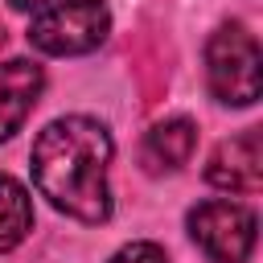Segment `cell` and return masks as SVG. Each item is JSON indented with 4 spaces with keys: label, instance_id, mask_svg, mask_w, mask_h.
I'll list each match as a JSON object with an SVG mask.
<instances>
[{
    "label": "cell",
    "instance_id": "cell-1",
    "mask_svg": "<svg viewBox=\"0 0 263 263\" xmlns=\"http://www.w3.org/2000/svg\"><path fill=\"white\" fill-rule=\"evenodd\" d=\"M111 156H115V144L99 119H86V115L53 119L33 140V185L41 197H49L53 210L78 222H107Z\"/></svg>",
    "mask_w": 263,
    "mask_h": 263
},
{
    "label": "cell",
    "instance_id": "cell-2",
    "mask_svg": "<svg viewBox=\"0 0 263 263\" xmlns=\"http://www.w3.org/2000/svg\"><path fill=\"white\" fill-rule=\"evenodd\" d=\"M259 41L247 25H222L205 45V82L210 95L226 107H251L259 99Z\"/></svg>",
    "mask_w": 263,
    "mask_h": 263
},
{
    "label": "cell",
    "instance_id": "cell-3",
    "mask_svg": "<svg viewBox=\"0 0 263 263\" xmlns=\"http://www.w3.org/2000/svg\"><path fill=\"white\" fill-rule=\"evenodd\" d=\"M107 33H111V12L103 0H49L45 8H37L29 25V45L53 58H70L99 49Z\"/></svg>",
    "mask_w": 263,
    "mask_h": 263
},
{
    "label": "cell",
    "instance_id": "cell-4",
    "mask_svg": "<svg viewBox=\"0 0 263 263\" xmlns=\"http://www.w3.org/2000/svg\"><path fill=\"white\" fill-rule=\"evenodd\" d=\"M255 214L230 197H210L189 210V234L210 263H247L255 251Z\"/></svg>",
    "mask_w": 263,
    "mask_h": 263
},
{
    "label": "cell",
    "instance_id": "cell-5",
    "mask_svg": "<svg viewBox=\"0 0 263 263\" xmlns=\"http://www.w3.org/2000/svg\"><path fill=\"white\" fill-rule=\"evenodd\" d=\"M205 181L226 193H255L263 185V152H259V127H247L230 140H222L205 160Z\"/></svg>",
    "mask_w": 263,
    "mask_h": 263
},
{
    "label": "cell",
    "instance_id": "cell-6",
    "mask_svg": "<svg viewBox=\"0 0 263 263\" xmlns=\"http://www.w3.org/2000/svg\"><path fill=\"white\" fill-rule=\"evenodd\" d=\"M41 86H45V74L37 62H29V58L0 62V140H8L25 123Z\"/></svg>",
    "mask_w": 263,
    "mask_h": 263
},
{
    "label": "cell",
    "instance_id": "cell-7",
    "mask_svg": "<svg viewBox=\"0 0 263 263\" xmlns=\"http://www.w3.org/2000/svg\"><path fill=\"white\" fill-rule=\"evenodd\" d=\"M193 148H197V127H193V119L177 115V119L156 123V127L144 136V164H148L152 173H160V168L173 173V168L189 164Z\"/></svg>",
    "mask_w": 263,
    "mask_h": 263
},
{
    "label": "cell",
    "instance_id": "cell-8",
    "mask_svg": "<svg viewBox=\"0 0 263 263\" xmlns=\"http://www.w3.org/2000/svg\"><path fill=\"white\" fill-rule=\"evenodd\" d=\"M29 230H33V197L21 181L0 173V255L21 247Z\"/></svg>",
    "mask_w": 263,
    "mask_h": 263
},
{
    "label": "cell",
    "instance_id": "cell-9",
    "mask_svg": "<svg viewBox=\"0 0 263 263\" xmlns=\"http://www.w3.org/2000/svg\"><path fill=\"white\" fill-rule=\"evenodd\" d=\"M111 263H168V255L156 242H127L123 251L111 255Z\"/></svg>",
    "mask_w": 263,
    "mask_h": 263
},
{
    "label": "cell",
    "instance_id": "cell-10",
    "mask_svg": "<svg viewBox=\"0 0 263 263\" xmlns=\"http://www.w3.org/2000/svg\"><path fill=\"white\" fill-rule=\"evenodd\" d=\"M8 4H12L16 12H37V8H45L49 0H8Z\"/></svg>",
    "mask_w": 263,
    "mask_h": 263
}]
</instances>
